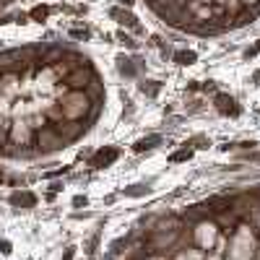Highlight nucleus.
Listing matches in <instances>:
<instances>
[{
	"label": "nucleus",
	"mask_w": 260,
	"mask_h": 260,
	"mask_svg": "<svg viewBox=\"0 0 260 260\" xmlns=\"http://www.w3.org/2000/svg\"><path fill=\"white\" fill-rule=\"evenodd\" d=\"M104 107L94 62L60 45L0 52V159L31 161L91 133Z\"/></svg>",
	"instance_id": "1"
},
{
	"label": "nucleus",
	"mask_w": 260,
	"mask_h": 260,
	"mask_svg": "<svg viewBox=\"0 0 260 260\" xmlns=\"http://www.w3.org/2000/svg\"><path fill=\"white\" fill-rule=\"evenodd\" d=\"M138 229L125 260H260V185L216 192Z\"/></svg>",
	"instance_id": "2"
},
{
	"label": "nucleus",
	"mask_w": 260,
	"mask_h": 260,
	"mask_svg": "<svg viewBox=\"0 0 260 260\" xmlns=\"http://www.w3.org/2000/svg\"><path fill=\"white\" fill-rule=\"evenodd\" d=\"M146 6L172 29L195 37L242 29L260 16V0H146Z\"/></svg>",
	"instance_id": "3"
},
{
	"label": "nucleus",
	"mask_w": 260,
	"mask_h": 260,
	"mask_svg": "<svg viewBox=\"0 0 260 260\" xmlns=\"http://www.w3.org/2000/svg\"><path fill=\"white\" fill-rule=\"evenodd\" d=\"M117 159V151L115 148H102V151H96V156L91 159V167H107V164H112Z\"/></svg>",
	"instance_id": "4"
},
{
	"label": "nucleus",
	"mask_w": 260,
	"mask_h": 260,
	"mask_svg": "<svg viewBox=\"0 0 260 260\" xmlns=\"http://www.w3.org/2000/svg\"><path fill=\"white\" fill-rule=\"evenodd\" d=\"M11 203H13V206H29V208H31V206L37 203V198H34L31 192H16L13 198H11Z\"/></svg>",
	"instance_id": "5"
},
{
	"label": "nucleus",
	"mask_w": 260,
	"mask_h": 260,
	"mask_svg": "<svg viewBox=\"0 0 260 260\" xmlns=\"http://www.w3.org/2000/svg\"><path fill=\"white\" fill-rule=\"evenodd\" d=\"M216 102H219V110H224V112H237V107H234V99H229V96H219V99H216Z\"/></svg>",
	"instance_id": "6"
},
{
	"label": "nucleus",
	"mask_w": 260,
	"mask_h": 260,
	"mask_svg": "<svg viewBox=\"0 0 260 260\" xmlns=\"http://www.w3.org/2000/svg\"><path fill=\"white\" fill-rule=\"evenodd\" d=\"M185 159H190V151L185 148V151H180V154H175L172 156V161H185Z\"/></svg>",
	"instance_id": "7"
},
{
	"label": "nucleus",
	"mask_w": 260,
	"mask_h": 260,
	"mask_svg": "<svg viewBox=\"0 0 260 260\" xmlns=\"http://www.w3.org/2000/svg\"><path fill=\"white\" fill-rule=\"evenodd\" d=\"M177 60H180V62H192V60H195V55H192V52H180V55H177Z\"/></svg>",
	"instance_id": "8"
},
{
	"label": "nucleus",
	"mask_w": 260,
	"mask_h": 260,
	"mask_svg": "<svg viewBox=\"0 0 260 260\" xmlns=\"http://www.w3.org/2000/svg\"><path fill=\"white\" fill-rule=\"evenodd\" d=\"M11 3V0H0V8H3V6H8Z\"/></svg>",
	"instance_id": "9"
},
{
	"label": "nucleus",
	"mask_w": 260,
	"mask_h": 260,
	"mask_svg": "<svg viewBox=\"0 0 260 260\" xmlns=\"http://www.w3.org/2000/svg\"><path fill=\"white\" fill-rule=\"evenodd\" d=\"M71 257H73V252H71V250H68V255H65V260H71Z\"/></svg>",
	"instance_id": "10"
}]
</instances>
